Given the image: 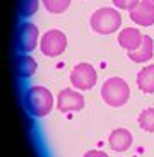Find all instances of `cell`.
<instances>
[{"label":"cell","mask_w":154,"mask_h":157,"mask_svg":"<svg viewBox=\"0 0 154 157\" xmlns=\"http://www.w3.org/2000/svg\"><path fill=\"white\" fill-rule=\"evenodd\" d=\"M96 80H98V74H96L94 67L89 65V63H79V65H75L72 74H70L72 86L81 89V90L93 89Z\"/></svg>","instance_id":"5b68a950"},{"label":"cell","mask_w":154,"mask_h":157,"mask_svg":"<svg viewBox=\"0 0 154 157\" xmlns=\"http://www.w3.org/2000/svg\"><path fill=\"white\" fill-rule=\"evenodd\" d=\"M38 68V63L31 56H21L19 58V74L21 77H31Z\"/></svg>","instance_id":"4fadbf2b"},{"label":"cell","mask_w":154,"mask_h":157,"mask_svg":"<svg viewBox=\"0 0 154 157\" xmlns=\"http://www.w3.org/2000/svg\"><path fill=\"white\" fill-rule=\"evenodd\" d=\"M130 19L139 26H152L154 24V5L142 0L139 2L137 7L130 10Z\"/></svg>","instance_id":"ba28073f"},{"label":"cell","mask_w":154,"mask_h":157,"mask_svg":"<svg viewBox=\"0 0 154 157\" xmlns=\"http://www.w3.org/2000/svg\"><path fill=\"white\" fill-rule=\"evenodd\" d=\"M146 2H149V4H152V5H154V0H146Z\"/></svg>","instance_id":"d6986e66"},{"label":"cell","mask_w":154,"mask_h":157,"mask_svg":"<svg viewBox=\"0 0 154 157\" xmlns=\"http://www.w3.org/2000/svg\"><path fill=\"white\" fill-rule=\"evenodd\" d=\"M113 4L116 5L118 9H123V10H134L135 7H137L139 0H113Z\"/></svg>","instance_id":"e0dca14e"},{"label":"cell","mask_w":154,"mask_h":157,"mask_svg":"<svg viewBox=\"0 0 154 157\" xmlns=\"http://www.w3.org/2000/svg\"><path fill=\"white\" fill-rule=\"evenodd\" d=\"M137 86L142 92H147V94L154 92V65L144 67L137 74Z\"/></svg>","instance_id":"7c38bea8"},{"label":"cell","mask_w":154,"mask_h":157,"mask_svg":"<svg viewBox=\"0 0 154 157\" xmlns=\"http://www.w3.org/2000/svg\"><path fill=\"white\" fill-rule=\"evenodd\" d=\"M120 24H122V16L116 12V9L111 7L98 9L91 16V28L99 34H111L120 28Z\"/></svg>","instance_id":"3957f363"},{"label":"cell","mask_w":154,"mask_h":157,"mask_svg":"<svg viewBox=\"0 0 154 157\" xmlns=\"http://www.w3.org/2000/svg\"><path fill=\"white\" fill-rule=\"evenodd\" d=\"M142 39H144V36L135 28H127L123 31H120V34H118L120 46H123L127 51H135L142 44Z\"/></svg>","instance_id":"9c48e42d"},{"label":"cell","mask_w":154,"mask_h":157,"mask_svg":"<svg viewBox=\"0 0 154 157\" xmlns=\"http://www.w3.org/2000/svg\"><path fill=\"white\" fill-rule=\"evenodd\" d=\"M139 126L146 132H154V108L144 109L139 114Z\"/></svg>","instance_id":"5bb4252c"},{"label":"cell","mask_w":154,"mask_h":157,"mask_svg":"<svg viewBox=\"0 0 154 157\" xmlns=\"http://www.w3.org/2000/svg\"><path fill=\"white\" fill-rule=\"evenodd\" d=\"M38 44V28L31 22H24L19 31V48L24 53L33 51Z\"/></svg>","instance_id":"52a82bcc"},{"label":"cell","mask_w":154,"mask_h":157,"mask_svg":"<svg viewBox=\"0 0 154 157\" xmlns=\"http://www.w3.org/2000/svg\"><path fill=\"white\" fill-rule=\"evenodd\" d=\"M110 147L115 152H125L132 145V133L125 128H116L110 135Z\"/></svg>","instance_id":"30bf717a"},{"label":"cell","mask_w":154,"mask_h":157,"mask_svg":"<svg viewBox=\"0 0 154 157\" xmlns=\"http://www.w3.org/2000/svg\"><path fill=\"white\" fill-rule=\"evenodd\" d=\"M43 4L46 7V10L51 12V14H62L70 5V0H43Z\"/></svg>","instance_id":"9a60e30c"},{"label":"cell","mask_w":154,"mask_h":157,"mask_svg":"<svg viewBox=\"0 0 154 157\" xmlns=\"http://www.w3.org/2000/svg\"><path fill=\"white\" fill-rule=\"evenodd\" d=\"M101 96H103V101L106 102L108 106L120 108L130 98V87H128V84L123 78L111 77L103 84Z\"/></svg>","instance_id":"7a4b0ae2"},{"label":"cell","mask_w":154,"mask_h":157,"mask_svg":"<svg viewBox=\"0 0 154 157\" xmlns=\"http://www.w3.org/2000/svg\"><path fill=\"white\" fill-rule=\"evenodd\" d=\"M40 48L43 55L46 56H58L62 55L65 48H67V36L58 29H51L41 38Z\"/></svg>","instance_id":"277c9868"},{"label":"cell","mask_w":154,"mask_h":157,"mask_svg":"<svg viewBox=\"0 0 154 157\" xmlns=\"http://www.w3.org/2000/svg\"><path fill=\"white\" fill-rule=\"evenodd\" d=\"M22 16L29 17L38 10V0H22Z\"/></svg>","instance_id":"2e32d148"},{"label":"cell","mask_w":154,"mask_h":157,"mask_svg":"<svg viewBox=\"0 0 154 157\" xmlns=\"http://www.w3.org/2000/svg\"><path fill=\"white\" fill-rule=\"evenodd\" d=\"M24 101H26L28 111L33 116H38V118L46 116L53 108V96L46 87H41V86L29 87Z\"/></svg>","instance_id":"6da1fadb"},{"label":"cell","mask_w":154,"mask_h":157,"mask_svg":"<svg viewBox=\"0 0 154 157\" xmlns=\"http://www.w3.org/2000/svg\"><path fill=\"white\" fill-rule=\"evenodd\" d=\"M84 157H108V154L101 152V150H89L87 154H84Z\"/></svg>","instance_id":"ac0fdd59"},{"label":"cell","mask_w":154,"mask_h":157,"mask_svg":"<svg viewBox=\"0 0 154 157\" xmlns=\"http://www.w3.org/2000/svg\"><path fill=\"white\" fill-rule=\"evenodd\" d=\"M152 53H154L152 38H151V36H144L142 44H140L135 51H128V58L135 63H144V62L152 58Z\"/></svg>","instance_id":"8fae6325"},{"label":"cell","mask_w":154,"mask_h":157,"mask_svg":"<svg viewBox=\"0 0 154 157\" xmlns=\"http://www.w3.org/2000/svg\"><path fill=\"white\" fill-rule=\"evenodd\" d=\"M57 106L62 113H69V111H79L84 108V98L82 94L75 92L72 89H63L58 94V101Z\"/></svg>","instance_id":"8992f818"}]
</instances>
